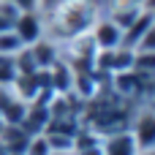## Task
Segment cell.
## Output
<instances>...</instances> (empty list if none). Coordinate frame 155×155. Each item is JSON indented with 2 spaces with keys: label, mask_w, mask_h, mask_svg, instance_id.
<instances>
[{
  "label": "cell",
  "mask_w": 155,
  "mask_h": 155,
  "mask_svg": "<svg viewBox=\"0 0 155 155\" xmlns=\"http://www.w3.org/2000/svg\"><path fill=\"white\" fill-rule=\"evenodd\" d=\"M101 16V8L93 0H60L46 16H44V38L54 41L57 46L90 33L93 22Z\"/></svg>",
  "instance_id": "obj_1"
},
{
  "label": "cell",
  "mask_w": 155,
  "mask_h": 155,
  "mask_svg": "<svg viewBox=\"0 0 155 155\" xmlns=\"http://www.w3.org/2000/svg\"><path fill=\"white\" fill-rule=\"evenodd\" d=\"M128 131L136 142L139 150H150L155 147V109L142 104L131 112V120H128Z\"/></svg>",
  "instance_id": "obj_2"
},
{
  "label": "cell",
  "mask_w": 155,
  "mask_h": 155,
  "mask_svg": "<svg viewBox=\"0 0 155 155\" xmlns=\"http://www.w3.org/2000/svg\"><path fill=\"white\" fill-rule=\"evenodd\" d=\"M131 68H134V49H128V46L98 52L95 65H93V71H98L104 76H114V74H123V71H131Z\"/></svg>",
  "instance_id": "obj_3"
},
{
  "label": "cell",
  "mask_w": 155,
  "mask_h": 155,
  "mask_svg": "<svg viewBox=\"0 0 155 155\" xmlns=\"http://www.w3.org/2000/svg\"><path fill=\"white\" fill-rule=\"evenodd\" d=\"M90 38H93V44H95L98 52L117 49V46H123V27L114 25L106 14H101V16L93 22V27H90Z\"/></svg>",
  "instance_id": "obj_4"
},
{
  "label": "cell",
  "mask_w": 155,
  "mask_h": 155,
  "mask_svg": "<svg viewBox=\"0 0 155 155\" xmlns=\"http://www.w3.org/2000/svg\"><path fill=\"white\" fill-rule=\"evenodd\" d=\"M11 30L19 35V41L25 44V46H33L35 41H41L44 38V16L38 14V11H19V16L14 19V25H11Z\"/></svg>",
  "instance_id": "obj_5"
},
{
  "label": "cell",
  "mask_w": 155,
  "mask_h": 155,
  "mask_svg": "<svg viewBox=\"0 0 155 155\" xmlns=\"http://www.w3.org/2000/svg\"><path fill=\"white\" fill-rule=\"evenodd\" d=\"M101 153L104 155H136L139 147L131 136V131H114V134H106L104 142H101Z\"/></svg>",
  "instance_id": "obj_6"
},
{
  "label": "cell",
  "mask_w": 155,
  "mask_h": 155,
  "mask_svg": "<svg viewBox=\"0 0 155 155\" xmlns=\"http://www.w3.org/2000/svg\"><path fill=\"white\" fill-rule=\"evenodd\" d=\"M155 22V11L153 8H142L139 11V16L123 30V46H128V49H136V44L142 41V35L150 30V25Z\"/></svg>",
  "instance_id": "obj_7"
},
{
  "label": "cell",
  "mask_w": 155,
  "mask_h": 155,
  "mask_svg": "<svg viewBox=\"0 0 155 155\" xmlns=\"http://www.w3.org/2000/svg\"><path fill=\"white\" fill-rule=\"evenodd\" d=\"M27 49L33 52V60H35L38 71H49V68L60 60V46H57L54 41H49V38H41V41H35L33 46H27Z\"/></svg>",
  "instance_id": "obj_8"
},
{
  "label": "cell",
  "mask_w": 155,
  "mask_h": 155,
  "mask_svg": "<svg viewBox=\"0 0 155 155\" xmlns=\"http://www.w3.org/2000/svg\"><path fill=\"white\" fill-rule=\"evenodd\" d=\"M22 49H25V44L19 41V35H16L11 27L0 33V57H14V54L22 52Z\"/></svg>",
  "instance_id": "obj_9"
},
{
  "label": "cell",
  "mask_w": 155,
  "mask_h": 155,
  "mask_svg": "<svg viewBox=\"0 0 155 155\" xmlns=\"http://www.w3.org/2000/svg\"><path fill=\"white\" fill-rule=\"evenodd\" d=\"M134 71H139V74H155V52L134 49Z\"/></svg>",
  "instance_id": "obj_10"
},
{
  "label": "cell",
  "mask_w": 155,
  "mask_h": 155,
  "mask_svg": "<svg viewBox=\"0 0 155 155\" xmlns=\"http://www.w3.org/2000/svg\"><path fill=\"white\" fill-rule=\"evenodd\" d=\"M49 144H46V139H44V134H35V136H30L27 139V144H25V150L22 155H49Z\"/></svg>",
  "instance_id": "obj_11"
},
{
  "label": "cell",
  "mask_w": 155,
  "mask_h": 155,
  "mask_svg": "<svg viewBox=\"0 0 155 155\" xmlns=\"http://www.w3.org/2000/svg\"><path fill=\"white\" fill-rule=\"evenodd\" d=\"M14 79H16L14 57H0V84H14Z\"/></svg>",
  "instance_id": "obj_12"
},
{
  "label": "cell",
  "mask_w": 155,
  "mask_h": 155,
  "mask_svg": "<svg viewBox=\"0 0 155 155\" xmlns=\"http://www.w3.org/2000/svg\"><path fill=\"white\" fill-rule=\"evenodd\" d=\"M136 49H144V52H155V22L150 25V30L142 35V41L136 44Z\"/></svg>",
  "instance_id": "obj_13"
},
{
  "label": "cell",
  "mask_w": 155,
  "mask_h": 155,
  "mask_svg": "<svg viewBox=\"0 0 155 155\" xmlns=\"http://www.w3.org/2000/svg\"><path fill=\"white\" fill-rule=\"evenodd\" d=\"M8 3H14V5L22 8V11H35V3H38V0H8Z\"/></svg>",
  "instance_id": "obj_14"
},
{
  "label": "cell",
  "mask_w": 155,
  "mask_h": 155,
  "mask_svg": "<svg viewBox=\"0 0 155 155\" xmlns=\"http://www.w3.org/2000/svg\"><path fill=\"white\" fill-rule=\"evenodd\" d=\"M8 27H11V22H8L3 14H0V33H3V30H8Z\"/></svg>",
  "instance_id": "obj_15"
},
{
  "label": "cell",
  "mask_w": 155,
  "mask_h": 155,
  "mask_svg": "<svg viewBox=\"0 0 155 155\" xmlns=\"http://www.w3.org/2000/svg\"><path fill=\"white\" fill-rule=\"evenodd\" d=\"M136 155H155V147H150V150H139Z\"/></svg>",
  "instance_id": "obj_16"
},
{
  "label": "cell",
  "mask_w": 155,
  "mask_h": 155,
  "mask_svg": "<svg viewBox=\"0 0 155 155\" xmlns=\"http://www.w3.org/2000/svg\"><path fill=\"white\" fill-rule=\"evenodd\" d=\"M49 155H74V150H65V153H49Z\"/></svg>",
  "instance_id": "obj_17"
},
{
  "label": "cell",
  "mask_w": 155,
  "mask_h": 155,
  "mask_svg": "<svg viewBox=\"0 0 155 155\" xmlns=\"http://www.w3.org/2000/svg\"><path fill=\"white\" fill-rule=\"evenodd\" d=\"M147 106H153V109H155V95H153V98H150V104H147Z\"/></svg>",
  "instance_id": "obj_18"
},
{
  "label": "cell",
  "mask_w": 155,
  "mask_h": 155,
  "mask_svg": "<svg viewBox=\"0 0 155 155\" xmlns=\"http://www.w3.org/2000/svg\"><path fill=\"white\" fill-rule=\"evenodd\" d=\"M8 155H22V153H8Z\"/></svg>",
  "instance_id": "obj_19"
}]
</instances>
